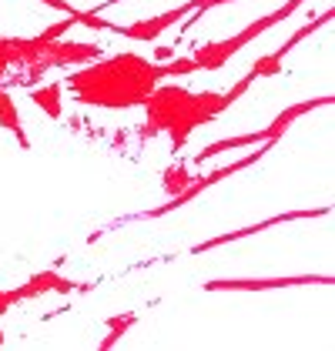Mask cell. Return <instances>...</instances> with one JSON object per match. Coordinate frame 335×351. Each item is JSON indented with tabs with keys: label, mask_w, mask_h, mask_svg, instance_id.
I'll list each match as a JSON object with an SVG mask.
<instances>
[{
	"label": "cell",
	"mask_w": 335,
	"mask_h": 351,
	"mask_svg": "<svg viewBox=\"0 0 335 351\" xmlns=\"http://www.w3.org/2000/svg\"><path fill=\"white\" fill-rule=\"evenodd\" d=\"M192 14V3H181V7H171L165 14H158V17H144L138 24H124V27H117L114 24V34H121V37H128V40H141V44H151V40H158L168 27H174L181 17H188Z\"/></svg>",
	"instance_id": "ba28073f"
},
{
	"label": "cell",
	"mask_w": 335,
	"mask_h": 351,
	"mask_svg": "<svg viewBox=\"0 0 335 351\" xmlns=\"http://www.w3.org/2000/svg\"><path fill=\"white\" fill-rule=\"evenodd\" d=\"M138 324V315L135 311H124V315H114V318H108L104 322V328H108V335L101 338V345H97V351H114V345L128 335V328H135Z\"/></svg>",
	"instance_id": "5bb4252c"
},
{
	"label": "cell",
	"mask_w": 335,
	"mask_h": 351,
	"mask_svg": "<svg viewBox=\"0 0 335 351\" xmlns=\"http://www.w3.org/2000/svg\"><path fill=\"white\" fill-rule=\"evenodd\" d=\"M332 17H335V10L329 7L325 14H319V17H312L308 24H302V27H299L295 34H292V37H288V40H285V44H281L279 51H272L268 57H258V60L251 64V71H249V74H245L242 81L235 84L231 90H224V94H222V97H224V104L231 108V104H235V101H238V97H242V94H245V90L251 87V84L258 81V77H272V74H279V71H281V60H285V57L292 54V51H295V47H299V44L305 40V37H312L315 30H322V27H325V24H329Z\"/></svg>",
	"instance_id": "5b68a950"
},
{
	"label": "cell",
	"mask_w": 335,
	"mask_h": 351,
	"mask_svg": "<svg viewBox=\"0 0 335 351\" xmlns=\"http://www.w3.org/2000/svg\"><path fill=\"white\" fill-rule=\"evenodd\" d=\"M265 141H272L265 128H262V131H251V134L222 137V141H215V144H208L205 151H198V154H195V164H205V161H208V158H218V154H224V151H238V147H251V144H265Z\"/></svg>",
	"instance_id": "8fae6325"
},
{
	"label": "cell",
	"mask_w": 335,
	"mask_h": 351,
	"mask_svg": "<svg viewBox=\"0 0 335 351\" xmlns=\"http://www.w3.org/2000/svg\"><path fill=\"white\" fill-rule=\"evenodd\" d=\"M195 60L192 57H178V60H168V64H161V81H168V77H185V74H195Z\"/></svg>",
	"instance_id": "2e32d148"
},
{
	"label": "cell",
	"mask_w": 335,
	"mask_h": 351,
	"mask_svg": "<svg viewBox=\"0 0 335 351\" xmlns=\"http://www.w3.org/2000/svg\"><path fill=\"white\" fill-rule=\"evenodd\" d=\"M332 104H335L332 94H325V97H312V101H302V104H292V108L281 110V114L275 117V121H272V124H268V128H265V131H268V137H272V141H279V137L285 134V131H288V128H292V124H295L299 117H305L308 110L332 108Z\"/></svg>",
	"instance_id": "30bf717a"
},
{
	"label": "cell",
	"mask_w": 335,
	"mask_h": 351,
	"mask_svg": "<svg viewBox=\"0 0 335 351\" xmlns=\"http://www.w3.org/2000/svg\"><path fill=\"white\" fill-rule=\"evenodd\" d=\"M279 141H265V144H258V151H251L249 158H238V161H231V164H224V167H215V171H208L205 178H195L188 188L181 191L178 197H171L168 204H158V208H148V211H141V215H131V221H148V217H165L171 215V211H178V208H185V204H192L201 191H208V188H215L218 181H224V178H231V174H238V171H249L251 164H258L272 147H275Z\"/></svg>",
	"instance_id": "277c9868"
},
{
	"label": "cell",
	"mask_w": 335,
	"mask_h": 351,
	"mask_svg": "<svg viewBox=\"0 0 335 351\" xmlns=\"http://www.w3.org/2000/svg\"><path fill=\"white\" fill-rule=\"evenodd\" d=\"M154 57H158V60H168V57H171V47H158V51H154Z\"/></svg>",
	"instance_id": "ffe728a7"
},
{
	"label": "cell",
	"mask_w": 335,
	"mask_h": 351,
	"mask_svg": "<svg viewBox=\"0 0 335 351\" xmlns=\"http://www.w3.org/2000/svg\"><path fill=\"white\" fill-rule=\"evenodd\" d=\"M302 285H332V274H285V278H211L205 291H272V288H302Z\"/></svg>",
	"instance_id": "8992f818"
},
{
	"label": "cell",
	"mask_w": 335,
	"mask_h": 351,
	"mask_svg": "<svg viewBox=\"0 0 335 351\" xmlns=\"http://www.w3.org/2000/svg\"><path fill=\"white\" fill-rule=\"evenodd\" d=\"M14 304H21V298H17V291L10 288V291H0V315H7Z\"/></svg>",
	"instance_id": "ac0fdd59"
},
{
	"label": "cell",
	"mask_w": 335,
	"mask_h": 351,
	"mask_svg": "<svg viewBox=\"0 0 335 351\" xmlns=\"http://www.w3.org/2000/svg\"><path fill=\"white\" fill-rule=\"evenodd\" d=\"M302 3H305V0H288V3H281L279 10H272V14H265V17L251 21L245 30H238V34H231V37H224V40H205V44H198L195 54H192L195 67L198 71H222L224 64L238 54L245 44H251L255 37H262L265 30H272L275 24H281L285 17H292Z\"/></svg>",
	"instance_id": "3957f363"
},
{
	"label": "cell",
	"mask_w": 335,
	"mask_h": 351,
	"mask_svg": "<svg viewBox=\"0 0 335 351\" xmlns=\"http://www.w3.org/2000/svg\"><path fill=\"white\" fill-rule=\"evenodd\" d=\"M0 128L10 131V134L21 141V151H30V137H27V131H24V124H21V110H17L14 97H10L7 90H0Z\"/></svg>",
	"instance_id": "4fadbf2b"
},
{
	"label": "cell",
	"mask_w": 335,
	"mask_h": 351,
	"mask_svg": "<svg viewBox=\"0 0 335 351\" xmlns=\"http://www.w3.org/2000/svg\"><path fill=\"white\" fill-rule=\"evenodd\" d=\"M322 215H329V204H322V208H312V211H288V215H275V217H268V221H262V224H249V228H238V231H228V234H218V238H208V241L195 244V247H192V254H205V251H215V247H222V244L251 238V234H258V231H265V228H275V224L302 221V217H322Z\"/></svg>",
	"instance_id": "52a82bcc"
},
{
	"label": "cell",
	"mask_w": 335,
	"mask_h": 351,
	"mask_svg": "<svg viewBox=\"0 0 335 351\" xmlns=\"http://www.w3.org/2000/svg\"><path fill=\"white\" fill-rule=\"evenodd\" d=\"M144 110H148V128L141 131V137L168 134L171 151H181L188 144V137L198 128L211 124L222 110H228V104L218 90L195 94L181 84H158L151 90V97L144 101Z\"/></svg>",
	"instance_id": "7a4b0ae2"
},
{
	"label": "cell",
	"mask_w": 335,
	"mask_h": 351,
	"mask_svg": "<svg viewBox=\"0 0 335 351\" xmlns=\"http://www.w3.org/2000/svg\"><path fill=\"white\" fill-rule=\"evenodd\" d=\"M0 348H3V331H0Z\"/></svg>",
	"instance_id": "44dd1931"
},
{
	"label": "cell",
	"mask_w": 335,
	"mask_h": 351,
	"mask_svg": "<svg viewBox=\"0 0 335 351\" xmlns=\"http://www.w3.org/2000/svg\"><path fill=\"white\" fill-rule=\"evenodd\" d=\"M195 178H192V171H188V164L185 161H174L171 167H165V174H161V191L168 194V201L171 197H178L181 191L188 188Z\"/></svg>",
	"instance_id": "9a60e30c"
},
{
	"label": "cell",
	"mask_w": 335,
	"mask_h": 351,
	"mask_svg": "<svg viewBox=\"0 0 335 351\" xmlns=\"http://www.w3.org/2000/svg\"><path fill=\"white\" fill-rule=\"evenodd\" d=\"M10 40L7 37H0V81H7V74H10Z\"/></svg>",
	"instance_id": "e0dca14e"
},
{
	"label": "cell",
	"mask_w": 335,
	"mask_h": 351,
	"mask_svg": "<svg viewBox=\"0 0 335 351\" xmlns=\"http://www.w3.org/2000/svg\"><path fill=\"white\" fill-rule=\"evenodd\" d=\"M60 81H47V84H37V87H30V101H34V108H41L51 121H60L64 117V104H60Z\"/></svg>",
	"instance_id": "7c38bea8"
},
{
	"label": "cell",
	"mask_w": 335,
	"mask_h": 351,
	"mask_svg": "<svg viewBox=\"0 0 335 351\" xmlns=\"http://www.w3.org/2000/svg\"><path fill=\"white\" fill-rule=\"evenodd\" d=\"M41 3H44V7H51V10H60V14H67V17H71V14L78 10V7H74V3H67V0H41Z\"/></svg>",
	"instance_id": "d6986e66"
},
{
	"label": "cell",
	"mask_w": 335,
	"mask_h": 351,
	"mask_svg": "<svg viewBox=\"0 0 335 351\" xmlns=\"http://www.w3.org/2000/svg\"><path fill=\"white\" fill-rule=\"evenodd\" d=\"M78 285L71 281V278H64V274H57V271H37V274H30L24 285H17L14 291H17V298L21 301H30V298H41L47 295V291H57V295H71Z\"/></svg>",
	"instance_id": "9c48e42d"
},
{
	"label": "cell",
	"mask_w": 335,
	"mask_h": 351,
	"mask_svg": "<svg viewBox=\"0 0 335 351\" xmlns=\"http://www.w3.org/2000/svg\"><path fill=\"white\" fill-rule=\"evenodd\" d=\"M158 84H161V64L141 54H111L71 71L60 87H67L74 101L87 108L128 110L144 108V101Z\"/></svg>",
	"instance_id": "6da1fadb"
}]
</instances>
